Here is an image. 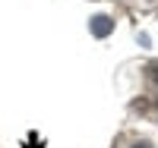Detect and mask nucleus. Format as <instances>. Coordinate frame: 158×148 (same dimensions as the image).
Segmentation results:
<instances>
[{
    "label": "nucleus",
    "instance_id": "obj_1",
    "mask_svg": "<svg viewBox=\"0 0 158 148\" xmlns=\"http://www.w3.org/2000/svg\"><path fill=\"white\" fill-rule=\"evenodd\" d=\"M89 29H92L95 38H108L114 32V19L111 16H95V19H89Z\"/></svg>",
    "mask_w": 158,
    "mask_h": 148
},
{
    "label": "nucleus",
    "instance_id": "obj_3",
    "mask_svg": "<svg viewBox=\"0 0 158 148\" xmlns=\"http://www.w3.org/2000/svg\"><path fill=\"white\" fill-rule=\"evenodd\" d=\"M136 148H149V145H136Z\"/></svg>",
    "mask_w": 158,
    "mask_h": 148
},
{
    "label": "nucleus",
    "instance_id": "obj_2",
    "mask_svg": "<svg viewBox=\"0 0 158 148\" xmlns=\"http://www.w3.org/2000/svg\"><path fill=\"white\" fill-rule=\"evenodd\" d=\"M149 76H152V82H158V60L149 63Z\"/></svg>",
    "mask_w": 158,
    "mask_h": 148
}]
</instances>
